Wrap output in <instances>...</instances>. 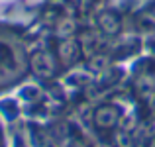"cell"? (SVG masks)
<instances>
[{"instance_id": "cell-1", "label": "cell", "mask_w": 155, "mask_h": 147, "mask_svg": "<svg viewBox=\"0 0 155 147\" xmlns=\"http://www.w3.org/2000/svg\"><path fill=\"white\" fill-rule=\"evenodd\" d=\"M94 120L100 128H112V126H116V122L120 120V114H118V110L114 108V106H102V108L96 110Z\"/></svg>"}, {"instance_id": "cell-2", "label": "cell", "mask_w": 155, "mask_h": 147, "mask_svg": "<svg viewBox=\"0 0 155 147\" xmlns=\"http://www.w3.org/2000/svg\"><path fill=\"white\" fill-rule=\"evenodd\" d=\"M34 67H35V71L41 73V75H49L53 65H51V59L47 55H38L34 59Z\"/></svg>"}, {"instance_id": "cell-3", "label": "cell", "mask_w": 155, "mask_h": 147, "mask_svg": "<svg viewBox=\"0 0 155 147\" xmlns=\"http://www.w3.org/2000/svg\"><path fill=\"white\" fill-rule=\"evenodd\" d=\"M100 26H102V30L106 31V34H116L118 28H120V24H118V20L114 18L112 14H104L102 18H100Z\"/></svg>"}, {"instance_id": "cell-4", "label": "cell", "mask_w": 155, "mask_h": 147, "mask_svg": "<svg viewBox=\"0 0 155 147\" xmlns=\"http://www.w3.org/2000/svg\"><path fill=\"white\" fill-rule=\"evenodd\" d=\"M59 55L63 57L65 61L73 59V57H75V43H73V41H63L59 45Z\"/></svg>"}, {"instance_id": "cell-5", "label": "cell", "mask_w": 155, "mask_h": 147, "mask_svg": "<svg viewBox=\"0 0 155 147\" xmlns=\"http://www.w3.org/2000/svg\"><path fill=\"white\" fill-rule=\"evenodd\" d=\"M100 45V43H98V39H96V35H84V38H83V47H84V51H87V53H91V51H94V49L96 47H98Z\"/></svg>"}, {"instance_id": "cell-6", "label": "cell", "mask_w": 155, "mask_h": 147, "mask_svg": "<svg viewBox=\"0 0 155 147\" xmlns=\"http://www.w3.org/2000/svg\"><path fill=\"white\" fill-rule=\"evenodd\" d=\"M106 65H108V59H106L104 55H94L91 61V67L94 69V71H106Z\"/></svg>"}, {"instance_id": "cell-7", "label": "cell", "mask_w": 155, "mask_h": 147, "mask_svg": "<svg viewBox=\"0 0 155 147\" xmlns=\"http://www.w3.org/2000/svg\"><path fill=\"white\" fill-rule=\"evenodd\" d=\"M116 141H118V147H132V139H130L128 133H118Z\"/></svg>"}]
</instances>
